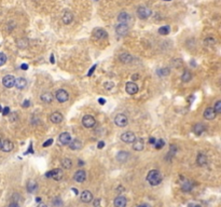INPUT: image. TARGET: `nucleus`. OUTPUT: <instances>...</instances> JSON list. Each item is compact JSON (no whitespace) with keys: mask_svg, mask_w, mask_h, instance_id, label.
<instances>
[{"mask_svg":"<svg viewBox=\"0 0 221 207\" xmlns=\"http://www.w3.org/2000/svg\"><path fill=\"white\" fill-rule=\"evenodd\" d=\"M147 180L151 186H158L162 181V175L158 170H152L147 175Z\"/></svg>","mask_w":221,"mask_h":207,"instance_id":"obj_1","label":"nucleus"},{"mask_svg":"<svg viewBox=\"0 0 221 207\" xmlns=\"http://www.w3.org/2000/svg\"><path fill=\"white\" fill-rule=\"evenodd\" d=\"M114 123H116V126H120V127H124L126 126L127 123H128V119L125 114L123 113H119L116 114V118H114Z\"/></svg>","mask_w":221,"mask_h":207,"instance_id":"obj_2","label":"nucleus"},{"mask_svg":"<svg viewBox=\"0 0 221 207\" xmlns=\"http://www.w3.org/2000/svg\"><path fill=\"white\" fill-rule=\"evenodd\" d=\"M64 176V173L60 168H56V170H50L46 174V177L48 178H53L54 180H60Z\"/></svg>","mask_w":221,"mask_h":207,"instance_id":"obj_3","label":"nucleus"},{"mask_svg":"<svg viewBox=\"0 0 221 207\" xmlns=\"http://www.w3.org/2000/svg\"><path fill=\"white\" fill-rule=\"evenodd\" d=\"M137 14L139 16V19H147L148 17H150L152 14V11L147 7H139L137 10Z\"/></svg>","mask_w":221,"mask_h":207,"instance_id":"obj_4","label":"nucleus"},{"mask_svg":"<svg viewBox=\"0 0 221 207\" xmlns=\"http://www.w3.org/2000/svg\"><path fill=\"white\" fill-rule=\"evenodd\" d=\"M55 97H56V99L58 100L59 102H66L68 99H69V94L67 93V91L60 89V90H57L56 91V93H55Z\"/></svg>","mask_w":221,"mask_h":207,"instance_id":"obj_5","label":"nucleus"},{"mask_svg":"<svg viewBox=\"0 0 221 207\" xmlns=\"http://www.w3.org/2000/svg\"><path fill=\"white\" fill-rule=\"evenodd\" d=\"M14 83H15V77H13V75H7L2 78V84L4 87H7V89L13 87Z\"/></svg>","mask_w":221,"mask_h":207,"instance_id":"obj_6","label":"nucleus"},{"mask_svg":"<svg viewBox=\"0 0 221 207\" xmlns=\"http://www.w3.org/2000/svg\"><path fill=\"white\" fill-rule=\"evenodd\" d=\"M128 25L126 24V23H120V24L116 25V32L118 36H121V37H123V36H125L128 32Z\"/></svg>","mask_w":221,"mask_h":207,"instance_id":"obj_7","label":"nucleus"},{"mask_svg":"<svg viewBox=\"0 0 221 207\" xmlns=\"http://www.w3.org/2000/svg\"><path fill=\"white\" fill-rule=\"evenodd\" d=\"M82 124H83L86 129H92L96 124V120H95L94 117L87 114V116H84L83 119H82Z\"/></svg>","mask_w":221,"mask_h":207,"instance_id":"obj_8","label":"nucleus"},{"mask_svg":"<svg viewBox=\"0 0 221 207\" xmlns=\"http://www.w3.org/2000/svg\"><path fill=\"white\" fill-rule=\"evenodd\" d=\"M125 91L127 94L129 95H135L138 93V85L135 82H127L125 85Z\"/></svg>","mask_w":221,"mask_h":207,"instance_id":"obj_9","label":"nucleus"},{"mask_svg":"<svg viewBox=\"0 0 221 207\" xmlns=\"http://www.w3.org/2000/svg\"><path fill=\"white\" fill-rule=\"evenodd\" d=\"M136 139V136L133 132H125L121 135V140L123 143H133V141Z\"/></svg>","mask_w":221,"mask_h":207,"instance_id":"obj_10","label":"nucleus"},{"mask_svg":"<svg viewBox=\"0 0 221 207\" xmlns=\"http://www.w3.org/2000/svg\"><path fill=\"white\" fill-rule=\"evenodd\" d=\"M14 148V143L11 141V140L5 139L3 141H1V146H0V149L3 151V152H10Z\"/></svg>","mask_w":221,"mask_h":207,"instance_id":"obj_11","label":"nucleus"},{"mask_svg":"<svg viewBox=\"0 0 221 207\" xmlns=\"http://www.w3.org/2000/svg\"><path fill=\"white\" fill-rule=\"evenodd\" d=\"M93 35L98 40H104V39H106L108 37L107 31L105 29H102V28H95L94 31H93Z\"/></svg>","mask_w":221,"mask_h":207,"instance_id":"obj_12","label":"nucleus"},{"mask_svg":"<svg viewBox=\"0 0 221 207\" xmlns=\"http://www.w3.org/2000/svg\"><path fill=\"white\" fill-rule=\"evenodd\" d=\"M58 139H59V143H62V145L66 146V145H69L70 141H71V136H70L69 133L64 132V133H62V134L59 135Z\"/></svg>","mask_w":221,"mask_h":207,"instance_id":"obj_13","label":"nucleus"},{"mask_svg":"<svg viewBox=\"0 0 221 207\" xmlns=\"http://www.w3.org/2000/svg\"><path fill=\"white\" fill-rule=\"evenodd\" d=\"M145 148V141L143 138H136L133 141V149L136 151H141Z\"/></svg>","mask_w":221,"mask_h":207,"instance_id":"obj_14","label":"nucleus"},{"mask_svg":"<svg viewBox=\"0 0 221 207\" xmlns=\"http://www.w3.org/2000/svg\"><path fill=\"white\" fill-rule=\"evenodd\" d=\"M216 116H217V113L215 112V110H214V108H206L204 111V118L206 119V120H214V119L216 118Z\"/></svg>","mask_w":221,"mask_h":207,"instance_id":"obj_15","label":"nucleus"},{"mask_svg":"<svg viewBox=\"0 0 221 207\" xmlns=\"http://www.w3.org/2000/svg\"><path fill=\"white\" fill-rule=\"evenodd\" d=\"M63 119H64L63 114H62V113L57 112V111H56V112H53L51 116H50V120H51L52 123H54V124L60 123V122L63 121Z\"/></svg>","mask_w":221,"mask_h":207,"instance_id":"obj_16","label":"nucleus"},{"mask_svg":"<svg viewBox=\"0 0 221 207\" xmlns=\"http://www.w3.org/2000/svg\"><path fill=\"white\" fill-rule=\"evenodd\" d=\"M73 179H75L77 182H83L86 179V173L84 170H78L75 173V176H73Z\"/></svg>","mask_w":221,"mask_h":207,"instance_id":"obj_17","label":"nucleus"},{"mask_svg":"<svg viewBox=\"0 0 221 207\" xmlns=\"http://www.w3.org/2000/svg\"><path fill=\"white\" fill-rule=\"evenodd\" d=\"M129 158V153L126 152V151H120L118 154H116V160L121 163H125V162L128 160Z\"/></svg>","mask_w":221,"mask_h":207,"instance_id":"obj_18","label":"nucleus"},{"mask_svg":"<svg viewBox=\"0 0 221 207\" xmlns=\"http://www.w3.org/2000/svg\"><path fill=\"white\" fill-rule=\"evenodd\" d=\"M14 85H15L16 89L19 90H23L26 87L27 85V81L25 78H17L15 79V83H14Z\"/></svg>","mask_w":221,"mask_h":207,"instance_id":"obj_19","label":"nucleus"},{"mask_svg":"<svg viewBox=\"0 0 221 207\" xmlns=\"http://www.w3.org/2000/svg\"><path fill=\"white\" fill-rule=\"evenodd\" d=\"M126 199L124 197H118L114 199V202H113V204H114V207H125L126 206Z\"/></svg>","mask_w":221,"mask_h":207,"instance_id":"obj_20","label":"nucleus"},{"mask_svg":"<svg viewBox=\"0 0 221 207\" xmlns=\"http://www.w3.org/2000/svg\"><path fill=\"white\" fill-rule=\"evenodd\" d=\"M93 200V194L91 193L90 191H83L81 193V201L84 203H90Z\"/></svg>","mask_w":221,"mask_h":207,"instance_id":"obj_21","label":"nucleus"},{"mask_svg":"<svg viewBox=\"0 0 221 207\" xmlns=\"http://www.w3.org/2000/svg\"><path fill=\"white\" fill-rule=\"evenodd\" d=\"M73 21V14L69 11H66L63 15V22H64V24L66 25H69L71 22Z\"/></svg>","mask_w":221,"mask_h":207,"instance_id":"obj_22","label":"nucleus"},{"mask_svg":"<svg viewBox=\"0 0 221 207\" xmlns=\"http://www.w3.org/2000/svg\"><path fill=\"white\" fill-rule=\"evenodd\" d=\"M41 100L46 104H51L53 102V95L50 93V92H44L42 95H41Z\"/></svg>","mask_w":221,"mask_h":207,"instance_id":"obj_23","label":"nucleus"},{"mask_svg":"<svg viewBox=\"0 0 221 207\" xmlns=\"http://www.w3.org/2000/svg\"><path fill=\"white\" fill-rule=\"evenodd\" d=\"M69 148L71 150H80L82 148V143H81L79 139H75V140H71L69 143Z\"/></svg>","mask_w":221,"mask_h":207,"instance_id":"obj_24","label":"nucleus"},{"mask_svg":"<svg viewBox=\"0 0 221 207\" xmlns=\"http://www.w3.org/2000/svg\"><path fill=\"white\" fill-rule=\"evenodd\" d=\"M120 61H121L123 64H129V63H132L133 56L128 53H123L120 55Z\"/></svg>","mask_w":221,"mask_h":207,"instance_id":"obj_25","label":"nucleus"},{"mask_svg":"<svg viewBox=\"0 0 221 207\" xmlns=\"http://www.w3.org/2000/svg\"><path fill=\"white\" fill-rule=\"evenodd\" d=\"M118 21L119 23H126L129 21V15L126 12H121V13L118 15Z\"/></svg>","mask_w":221,"mask_h":207,"instance_id":"obj_26","label":"nucleus"},{"mask_svg":"<svg viewBox=\"0 0 221 207\" xmlns=\"http://www.w3.org/2000/svg\"><path fill=\"white\" fill-rule=\"evenodd\" d=\"M204 131H205V126L203 125V124H201V123L195 124V125H194V127H193L194 134H196V135H201L203 132H204Z\"/></svg>","mask_w":221,"mask_h":207,"instance_id":"obj_27","label":"nucleus"},{"mask_svg":"<svg viewBox=\"0 0 221 207\" xmlns=\"http://www.w3.org/2000/svg\"><path fill=\"white\" fill-rule=\"evenodd\" d=\"M28 44H29V41L26 38H21V39L17 40V46L19 49H26L28 46Z\"/></svg>","mask_w":221,"mask_h":207,"instance_id":"obj_28","label":"nucleus"},{"mask_svg":"<svg viewBox=\"0 0 221 207\" xmlns=\"http://www.w3.org/2000/svg\"><path fill=\"white\" fill-rule=\"evenodd\" d=\"M196 162H197V164H199V166H203V165H205L206 163H207V158H206V155H205V154L199 153V155H197Z\"/></svg>","mask_w":221,"mask_h":207,"instance_id":"obj_29","label":"nucleus"},{"mask_svg":"<svg viewBox=\"0 0 221 207\" xmlns=\"http://www.w3.org/2000/svg\"><path fill=\"white\" fill-rule=\"evenodd\" d=\"M37 188H38V185L36 181L34 180L28 181V183H27V190H28V192H31L32 193V192H35L37 190Z\"/></svg>","mask_w":221,"mask_h":207,"instance_id":"obj_30","label":"nucleus"},{"mask_svg":"<svg viewBox=\"0 0 221 207\" xmlns=\"http://www.w3.org/2000/svg\"><path fill=\"white\" fill-rule=\"evenodd\" d=\"M62 166L64 168H66V170H70L71 166H72V162H71L70 159H68V158H65V159L62 160Z\"/></svg>","mask_w":221,"mask_h":207,"instance_id":"obj_31","label":"nucleus"},{"mask_svg":"<svg viewBox=\"0 0 221 207\" xmlns=\"http://www.w3.org/2000/svg\"><path fill=\"white\" fill-rule=\"evenodd\" d=\"M192 79V75L190 71H188V70H186V71H183L182 75H181V80H182V82H184V83H187V82H189V81Z\"/></svg>","mask_w":221,"mask_h":207,"instance_id":"obj_32","label":"nucleus"},{"mask_svg":"<svg viewBox=\"0 0 221 207\" xmlns=\"http://www.w3.org/2000/svg\"><path fill=\"white\" fill-rule=\"evenodd\" d=\"M192 187H193V185H192L191 181L186 180L184 182H183V185H182V187H181V189H182V191L189 192V191H191V190H192Z\"/></svg>","mask_w":221,"mask_h":207,"instance_id":"obj_33","label":"nucleus"},{"mask_svg":"<svg viewBox=\"0 0 221 207\" xmlns=\"http://www.w3.org/2000/svg\"><path fill=\"white\" fill-rule=\"evenodd\" d=\"M170 31V27L168 25H165V26H162L161 28H159V34L162 36H167Z\"/></svg>","mask_w":221,"mask_h":207,"instance_id":"obj_34","label":"nucleus"},{"mask_svg":"<svg viewBox=\"0 0 221 207\" xmlns=\"http://www.w3.org/2000/svg\"><path fill=\"white\" fill-rule=\"evenodd\" d=\"M156 73L159 75H161V77H166V75H168L170 73V69L169 68H161V69H159L158 71H156Z\"/></svg>","mask_w":221,"mask_h":207,"instance_id":"obj_35","label":"nucleus"},{"mask_svg":"<svg viewBox=\"0 0 221 207\" xmlns=\"http://www.w3.org/2000/svg\"><path fill=\"white\" fill-rule=\"evenodd\" d=\"M165 145V141L163 139H159L156 140L155 143H154V147H155V149H158V150H160V149H162L163 147H164Z\"/></svg>","mask_w":221,"mask_h":207,"instance_id":"obj_36","label":"nucleus"},{"mask_svg":"<svg viewBox=\"0 0 221 207\" xmlns=\"http://www.w3.org/2000/svg\"><path fill=\"white\" fill-rule=\"evenodd\" d=\"M214 110H215L216 113H221V100H218V102H216Z\"/></svg>","mask_w":221,"mask_h":207,"instance_id":"obj_37","label":"nucleus"},{"mask_svg":"<svg viewBox=\"0 0 221 207\" xmlns=\"http://www.w3.org/2000/svg\"><path fill=\"white\" fill-rule=\"evenodd\" d=\"M7 63V56L4 53H0V67Z\"/></svg>","mask_w":221,"mask_h":207,"instance_id":"obj_38","label":"nucleus"},{"mask_svg":"<svg viewBox=\"0 0 221 207\" xmlns=\"http://www.w3.org/2000/svg\"><path fill=\"white\" fill-rule=\"evenodd\" d=\"M52 143H53V139H52V138H50L49 140H46V143H43V147H44V148H46V147H49V146H51Z\"/></svg>","mask_w":221,"mask_h":207,"instance_id":"obj_39","label":"nucleus"},{"mask_svg":"<svg viewBox=\"0 0 221 207\" xmlns=\"http://www.w3.org/2000/svg\"><path fill=\"white\" fill-rule=\"evenodd\" d=\"M1 112H2L3 116H8L9 113H10V108H9V107H4L2 109V111H1Z\"/></svg>","mask_w":221,"mask_h":207,"instance_id":"obj_40","label":"nucleus"},{"mask_svg":"<svg viewBox=\"0 0 221 207\" xmlns=\"http://www.w3.org/2000/svg\"><path fill=\"white\" fill-rule=\"evenodd\" d=\"M93 205H94V207H100V199H95Z\"/></svg>","mask_w":221,"mask_h":207,"instance_id":"obj_41","label":"nucleus"},{"mask_svg":"<svg viewBox=\"0 0 221 207\" xmlns=\"http://www.w3.org/2000/svg\"><path fill=\"white\" fill-rule=\"evenodd\" d=\"M96 67H97V65L95 64L94 66H93V67H92L91 69H90V71H89V72H87V75H89V77H91V75H93V72H94V71H95V68H96Z\"/></svg>","mask_w":221,"mask_h":207,"instance_id":"obj_42","label":"nucleus"},{"mask_svg":"<svg viewBox=\"0 0 221 207\" xmlns=\"http://www.w3.org/2000/svg\"><path fill=\"white\" fill-rule=\"evenodd\" d=\"M62 201H60V200L59 199H56L55 200V201H54V205H55V206H57V207H60L62 206Z\"/></svg>","mask_w":221,"mask_h":207,"instance_id":"obj_43","label":"nucleus"},{"mask_svg":"<svg viewBox=\"0 0 221 207\" xmlns=\"http://www.w3.org/2000/svg\"><path fill=\"white\" fill-rule=\"evenodd\" d=\"M29 106H30V102L28 99H26L23 104H22V107H24V108H28Z\"/></svg>","mask_w":221,"mask_h":207,"instance_id":"obj_44","label":"nucleus"},{"mask_svg":"<svg viewBox=\"0 0 221 207\" xmlns=\"http://www.w3.org/2000/svg\"><path fill=\"white\" fill-rule=\"evenodd\" d=\"M214 42H215V40H214L213 38H207V39L205 40V43H206V44H214Z\"/></svg>","mask_w":221,"mask_h":207,"instance_id":"obj_45","label":"nucleus"},{"mask_svg":"<svg viewBox=\"0 0 221 207\" xmlns=\"http://www.w3.org/2000/svg\"><path fill=\"white\" fill-rule=\"evenodd\" d=\"M105 85H106V90H111L113 87V85H114V84H113L112 82H109V83H106Z\"/></svg>","mask_w":221,"mask_h":207,"instance_id":"obj_46","label":"nucleus"},{"mask_svg":"<svg viewBox=\"0 0 221 207\" xmlns=\"http://www.w3.org/2000/svg\"><path fill=\"white\" fill-rule=\"evenodd\" d=\"M104 146H105V143H104V141H99V143H97V148L102 149V148H104Z\"/></svg>","mask_w":221,"mask_h":207,"instance_id":"obj_47","label":"nucleus"},{"mask_svg":"<svg viewBox=\"0 0 221 207\" xmlns=\"http://www.w3.org/2000/svg\"><path fill=\"white\" fill-rule=\"evenodd\" d=\"M155 141H156V139L154 137H150V139H149V143H150V145H153L154 146Z\"/></svg>","mask_w":221,"mask_h":207,"instance_id":"obj_48","label":"nucleus"},{"mask_svg":"<svg viewBox=\"0 0 221 207\" xmlns=\"http://www.w3.org/2000/svg\"><path fill=\"white\" fill-rule=\"evenodd\" d=\"M21 69L27 70V69H28V65H27V64H22L21 65Z\"/></svg>","mask_w":221,"mask_h":207,"instance_id":"obj_49","label":"nucleus"},{"mask_svg":"<svg viewBox=\"0 0 221 207\" xmlns=\"http://www.w3.org/2000/svg\"><path fill=\"white\" fill-rule=\"evenodd\" d=\"M98 102H99L100 105H105L106 104V100L104 98H98Z\"/></svg>","mask_w":221,"mask_h":207,"instance_id":"obj_50","label":"nucleus"},{"mask_svg":"<svg viewBox=\"0 0 221 207\" xmlns=\"http://www.w3.org/2000/svg\"><path fill=\"white\" fill-rule=\"evenodd\" d=\"M9 207H19V204H17V203L14 202V203H11V204L9 205Z\"/></svg>","mask_w":221,"mask_h":207,"instance_id":"obj_51","label":"nucleus"},{"mask_svg":"<svg viewBox=\"0 0 221 207\" xmlns=\"http://www.w3.org/2000/svg\"><path fill=\"white\" fill-rule=\"evenodd\" d=\"M138 77H139L138 75H132V80H138V79H139Z\"/></svg>","mask_w":221,"mask_h":207,"instance_id":"obj_52","label":"nucleus"},{"mask_svg":"<svg viewBox=\"0 0 221 207\" xmlns=\"http://www.w3.org/2000/svg\"><path fill=\"white\" fill-rule=\"evenodd\" d=\"M29 152H31V153H32V152H34V151H32V145H30V146H29V149H28V151H27V152H26V153H25V154L29 153Z\"/></svg>","mask_w":221,"mask_h":207,"instance_id":"obj_53","label":"nucleus"},{"mask_svg":"<svg viewBox=\"0 0 221 207\" xmlns=\"http://www.w3.org/2000/svg\"><path fill=\"white\" fill-rule=\"evenodd\" d=\"M138 207H151V206L149 204H141V205H139Z\"/></svg>","mask_w":221,"mask_h":207,"instance_id":"obj_54","label":"nucleus"},{"mask_svg":"<svg viewBox=\"0 0 221 207\" xmlns=\"http://www.w3.org/2000/svg\"><path fill=\"white\" fill-rule=\"evenodd\" d=\"M54 63H55V61H54V55L51 54V64H54Z\"/></svg>","mask_w":221,"mask_h":207,"instance_id":"obj_55","label":"nucleus"},{"mask_svg":"<svg viewBox=\"0 0 221 207\" xmlns=\"http://www.w3.org/2000/svg\"><path fill=\"white\" fill-rule=\"evenodd\" d=\"M72 191H73V193H75V194H78V190H77L75 188L72 189Z\"/></svg>","mask_w":221,"mask_h":207,"instance_id":"obj_56","label":"nucleus"},{"mask_svg":"<svg viewBox=\"0 0 221 207\" xmlns=\"http://www.w3.org/2000/svg\"><path fill=\"white\" fill-rule=\"evenodd\" d=\"M37 207H48V206H46V204H40V205H38Z\"/></svg>","mask_w":221,"mask_h":207,"instance_id":"obj_57","label":"nucleus"},{"mask_svg":"<svg viewBox=\"0 0 221 207\" xmlns=\"http://www.w3.org/2000/svg\"><path fill=\"white\" fill-rule=\"evenodd\" d=\"M79 165H80V166H82V165H84V162H82V161H79Z\"/></svg>","mask_w":221,"mask_h":207,"instance_id":"obj_58","label":"nucleus"},{"mask_svg":"<svg viewBox=\"0 0 221 207\" xmlns=\"http://www.w3.org/2000/svg\"><path fill=\"white\" fill-rule=\"evenodd\" d=\"M36 201H37L38 203H39V202H41V197H37V199H36Z\"/></svg>","mask_w":221,"mask_h":207,"instance_id":"obj_59","label":"nucleus"},{"mask_svg":"<svg viewBox=\"0 0 221 207\" xmlns=\"http://www.w3.org/2000/svg\"><path fill=\"white\" fill-rule=\"evenodd\" d=\"M189 207H201L199 205H190Z\"/></svg>","mask_w":221,"mask_h":207,"instance_id":"obj_60","label":"nucleus"},{"mask_svg":"<svg viewBox=\"0 0 221 207\" xmlns=\"http://www.w3.org/2000/svg\"><path fill=\"white\" fill-rule=\"evenodd\" d=\"M1 111H2V108H1V106H0V112H1Z\"/></svg>","mask_w":221,"mask_h":207,"instance_id":"obj_61","label":"nucleus"},{"mask_svg":"<svg viewBox=\"0 0 221 207\" xmlns=\"http://www.w3.org/2000/svg\"><path fill=\"white\" fill-rule=\"evenodd\" d=\"M164 1H170V0H164Z\"/></svg>","mask_w":221,"mask_h":207,"instance_id":"obj_62","label":"nucleus"},{"mask_svg":"<svg viewBox=\"0 0 221 207\" xmlns=\"http://www.w3.org/2000/svg\"><path fill=\"white\" fill-rule=\"evenodd\" d=\"M0 146H1V139H0Z\"/></svg>","mask_w":221,"mask_h":207,"instance_id":"obj_63","label":"nucleus"}]
</instances>
